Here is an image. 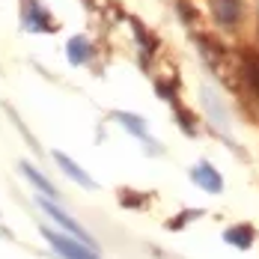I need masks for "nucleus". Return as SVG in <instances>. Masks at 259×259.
I'll use <instances>...</instances> for the list:
<instances>
[{"label": "nucleus", "mask_w": 259, "mask_h": 259, "mask_svg": "<svg viewBox=\"0 0 259 259\" xmlns=\"http://www.w3.org/2000/svg\"><path fill=\"white\" fill-rule=\"evenodd\" d=\"M45 238L51 241V247L63 259H99L90 247H87V244H80V241H75V238H69V235H63V233L45 230Z\"/></svg>", "instance_id": "f257e3e1"}, {"label": "nucleus", "mask_w": 259, "mask_h": 259, "mask_svg": "<svg viewBox=\"0 0 259 259\" xmlns=\"http://www.w3.org/2000/svg\"><path fill=\"white\" fill-rule=\"evenodd\" d=\"M39 206L45 208V211H48V214H51L54 221H57V224H60V227H63V230H66V233L78 235V241H80V244H87V247H93V238H90V235L83 233V230H80L78 224H75V221H72V218H69V214H66V211H63V208H60V206H54L51 200H45V197H42V200H39Z\"/></svg>", "instance_id": "f03ea898"}, {"label": "nucleus", "mask_w": 259, "mask_h": 259, "mask_svg": "<svg viewBox=\"0 0 259 259\" xmlns=\"http://www.w3.org/2000/svg\"><path fill=\"white\" fill-rule=\"evenodd\" d=\"M211 9H214V18L224 27H235L241 18V0H214Z\"/></svg>", "instance_id": "7ed1b4c3"}, {"label": "nucleus", "mask_w": 259, "mask_h": 259, "mask_svg": "<svg viewBox=\"0 0 259 259\" xmlns=\"http://www.w3.org/2000/svg\"><path fill=\"white\" fill-rule=\"evenodd\" d=\"M191 179L197 182V185H203L206 191H211V194H218V191L224 188V179H221V176L214 173V167H211V164H206V161L194 167V173H191Z\"/></svg>", "instance_id": "20e7f679"}, {"label": "nucleus", "mask_w": 259, "mask_h": 259, "mask_svg": "<svg viewBox=\"0 0 259 259\" xmlns=\"http://www.w3.org/2000/svg\"><path fill=\"white\" fill-rule=\"evenodd\" d=\"M54 161L60 164V170H63V173H66L69 179H75L78 185H83V188H96V182L90 179V176H87V173H83V170H80V167H78V164H75V161H72L69 155L57 152V155H54Z\"/></svg>", "instance_id": "39448f33"}, {"label": "nucleus", "mask_w": 259, "mask_h": 259, "mask_svg": "<svg viewBox=\"0 0 259 259\" xmlns=\"http://www.w3.org/2000/svg\"><path fill=\"white\" fill-rule=\"evenodd\" d=\"M21 173H24L27 179L33 182V185H36V188H39V191H42V197H45V200H54V197H57V191H54V185L48 179H45V176H42V173H39V170H36V167H33V164H21Z\"/></svg>", "instance_id": "423d86ee"}, {"label": "nucleus", "mask_w": 259, "mask_h": 259, "mask_svg": "<svg viewBox=\"0 0 259 259\" xmlns=\"http://www.w3.org/2000/svg\"><path fill=\"white\" fill-rule=\"evenodd\" d=\"M87 57H90V42L83 39V36H75L72 42H69V60L80 66V63H87Z\"/></svg>", "instance_id": "0eeeda50"}, {"label": "nucleus", "mask_w": 259, "mask_h": 259, "mask_svg": "<svg viewBox=\"0 0 259 259\" xmlns=\"http://www.w3.org/2000/svg\"><path fill=\"white\" fill-rule=\"evenodd\" d=\"M227 241L235 244V247H250L253 230H250V227H233V230H227Z\"/></svg>", "instance_id": "6e6552de"}, {"label": "nucleus", "mask_w": 259, "mask_h": 259, "mask_svg": "<svg viewBox=\"0 0 259 259\" xmlns=\"http://www.w3.org/2000/svg\"><path fill=\"white\" fill-rule=\"evenodd\" d=\"M116 119H119L131 134H137V137H143V140H146V125L140 122V116H134V113H116Z\"/></svg>", "instance_id": "1a4fd4ad"}]
</instances>
